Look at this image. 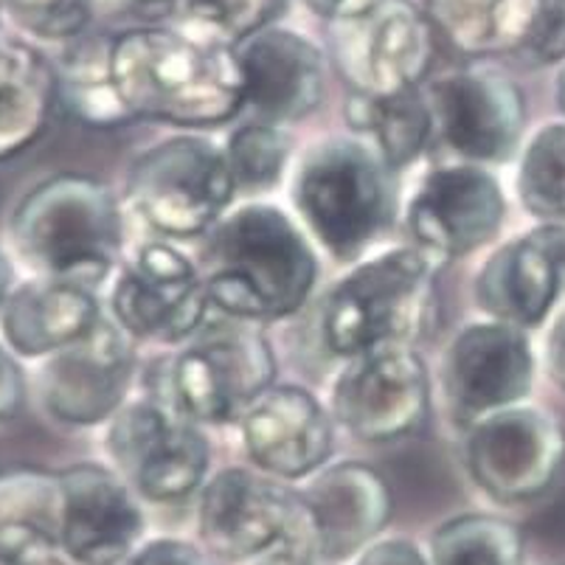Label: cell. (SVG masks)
<instances>
[{
    "label": "cell",
    "instance_id": "cell-1",
    "mask_svg": "<svg viewBox=\"0 0 565 565\" xmlns=\"http://www.w3.org/2000/svg\"><path fill=\"white\" fill-rule=\"evenodd\" d=\"M113 85L130 118L172 127H217L245 107L234 45L178 25H141L107 40Z\"/></svg>",
    "mask_w": 565,
    "mask_h": 565
},
{
    "label": "cell",
    "instance_id": "cell-2",
    "mask_svg": "<svg viewBox=\"0 0 565 565\" xmlns=\"http://www.w3.org/2000/svg\"><path fill=\"white\" fill-rule=\"evenodd\" d=\"M200 276L212 307L243 321L299 312L318 279L307 231L279 205L245 203L205 234Z\"/></svg>",
    "mask_w": 565,
    "mask_h": 565
},
{
    "label": "cell",
    "instance_id": "cell-3",
    "mask_svg": "<svg viewBox=\"0 0 565 565\" xmlns=\"http://www.w3.org/2000/svg\"><path fill=\"white\" fill-rule=\"evenodd\" d=\"M9 236L18 259L38 276L94 287L121 259L125 217L110 186L65 172L20 200Z\"/></svg>",
    "mask_w": 565,
    "mask_h": 565
},
{
    "label": "cell",
    "instance_id": "cell-4",
    "mask_svg": "<svg viewBox=\"0 0 565 565\" xmlns=\"http://www.w3.org/2000/svg\"><path fill=\"white\" fill-rule=\"evenodd\" d=\"M292 203L327 254L358 259L388 217V167L363 138H323L299 161Z\"/></svg>",
    "mask_w": 565,
    "mask_h": 565
},
{
    "label": "cell",
    "instance_id": "cell-5",
    "mask_svg": "<svg viewBox=\"0 0 565 565\" xmlns=\"http://www.w3.org/2000/svg\"><path fill=\"white\" fill-rule=\"evenodd\" d=\"M434 299L428 250L392 248L374 254L332 287L321 312L323 347L349 361L380 347L408 343Z\"/></svg>",
    "mask_w": 565,
    "mask_h": 565
},
{
    "label": "cell",
    "instance_id": "cell-6",
    "mask_svg": "<svg viewBox=\"0 0 565 565\" xmlns=\"http://www.w3.org/2000/svg\"><path fill=\"white\" fill-rule=\"evenodd\" d=\"M225 150L212 138L174 136L136 158L127 200L138 217L167 239L203 236L234 200Z\"/></svg>",
    "mask_w": 565,
    "mask_h": 565
},
{
    "label": "cell",
    "instance_id": "cell-7",
    "mask_svg": "<svg viewBox=\"0 0 565 565\" xmlns=\"http://www.w3.org/2000/svg\"><path fill=\"white\" fill-rule=\"evenodd\" d=\"M276 383V354L254 330L194 335L163 361L161 397L198 425L239 423Z\"/></svg>",
    "mask_w": 565,
    "mask_h": 565
},
{
    "label": "cell",
    "instance_id": "cell-8",
    "mask_svg": "<svg viewBox=\"0 0 565 565\" xmlns=\"http://www.w3.org/2000/svg\"><path fill=\"white\" fill-rule=\"evenodd\" d=\"M107 456L113 470L141 501L178 503L200 492L209 476V439L163 399L125 403L107 423Z\"/></svg>",
    "mask_w": 565,
    "mask_h": 565
},
{
    "label": "cell",
    "instance_id": "cell-9",
    "mask_svg": "<svg viewBox=\"0 0 565 565\" xmlns=\"http://www.w3.org/2000/svg\"><path fill=\"white\" fill-rule=\"evenodd\" d=\"M330 49L354 96H394L419 87L436 54V29L416 0H377L330 23Z\"/></svg>",
    "mask_w": 565,
    "mask_h": 565
},
{
    "label": "cell",
    "instance_id": "cell-10",
    "mask_svg": "<svg viewBox=\"0 0 565 565\" xmlns=\"http://www.w3.org/2000/svg\"><path fill=\"white\" fill-rule=\"evenodd\" d=\"M198 529L220 563H254L312 526L301 492L259 470L225 467L200 487Z\"/></svg>",
    "mask_w": 565,
    "mask_h": 565
},
{
    "label": "cell",
    "instance_id": "cell-11",
    "mask_svg": "<svg viewBox=\"0 0 565 565\" xmlns=\"http://www.w3.org/2000/svg\"><path fill=\"white\" fill-rule=\"evenodd\" d=\"M565 465V428L543 408L510 405L467 425V470L498 503L546 495Z\"/></svg>",
    "mask_w": 565,
    "mask_h": 565
},
{
    "label": "cell",
    "instance_id": "cell-12",
    "mask_svg": "<svg viewBox=\"0 0 565 565\" xmlns=\"http://www.w3.org/2000/svg\"><path fill=\"white\" fill-rule=\"evenodd\" d=\"M332 419L366 445H388L423 428L430 377L411 343L354 354L332 385Z\"/></svg>",
    "mask_w": 565,
    "mask_h": 565
},
{
    "label": "cell",
    "instance_id": "cell-13",
    "mask_svg": "<svg viewBox=\"0 0 565 565\" xmlns=\"http://www.w3.org/2000/svg\"><path fill=\"white\" fill-rule=\"evenodd\" d=\"M209 307L198 262L163 239L138 245L110 292V318L132 341L186 343Z\"/></svg>",
    "mask_w": 565,
    "mask_h": 565
},
{
    "label": "cell",
    "instance_id": "cell-14",
    "mask_svg": "<svg viewBox=\"0 0 565 565\" xmlns=\"http://www.w3.org/2000/svg\"><path fill=\"white\" fill-rule=\"evenodd\" d=\"M428 105L441 138L467 163H503L521 147L526 102L521 87L492 65L448 71L430 85Z\"/></svg>",
    "mask_w": 565,
    "mask_h": 565
},
{
    "label": "cell",
    "instance_id": "cell-15",
    "mask_svg": "<svg viewBox=\"0 0 565 565\" xmlns=\"http://www.w3.org/2000/svg\"><path fill=\"white\" fill-rule=\"evenodd\" d=\"M132 374V338L113 318L102 316L82 341L49 354L38 377L40 405L60 425L90 428L110 423L127 403Z\"/></svg>",
    "mask_w": 565,
    "mask_h": 565
},
{
    "label": "cell",
    "instance_id": "cell-16",
    "mask_svg": "<svg viewBox=\"0 0 565 565\" xmlns=\"http://www.w3.org/2000/svg\"><path fill=\"white\" fill-rule=\"evenodd\" d=\"M503 217L507 198L498 178L467 161L425 172L405 205L416 245L439 256H467L490 245Z\"/></svg>",
    "mask_w": 565,
    "mask_h": 565
},
{
    "label": "cell",
    "instance_id": "cell-17",
    "mask_svg": "<svg viewBox=\"0 0 565 565\" xmlns=\"http://www.w3.org/2000/svg\"><path fill=\"white\" fill-rule=\"evenodd\" d=\"M534 385V352L526 330L503 321L467 323L445 361V392L461 423L521 405Z\"/></svg>",
    "mask_w": 565,
    "mask_h": 565
},
{
    "label": "cell",
    "instance_id": "cell-18",
    "mask_svg": "<svg viewBox=\"0 0 565 565\" xmlns=\"http://www.w3.org/2000/svg\"><path fill=\"white\" fill-rule=\"evenodd\" d=\"M60 546L87 565L125 563L143 543L141 498L116 470L74 465L60 472Z\"/></svg>",
    "mask_w": 565,
    "mask_h": 565
},
{
    "label": "cell",
    "instance_id": "cell-19",
    "mask_svg": "<svg viewBox=\"0 0 565 565\" xmlns=\"http://www.w3.org/2000/svg\"><path fill=\"white\" fill-rule=\"evenodd\" d=\"M234 49L245 107L259 121L285 127L318 110L327 90V63L307 34L267 23Z\"/></svg>",
    "mask_w": 565,
    "mask_h": 565
},
{
    "label": "cell",
    "instance_id": "cell-20",
    "mask_svg": "<svg viewBox=\"0 0 565 565\" xmlns=\"http://www.w3.org/2000/svg\"><path fill=\"white\" fill-rule=\"evenodd\" d=\"M335 419L307 388L270 385L239 416L243 448L256 470L279 481L316 476L335 448Z\"/></svg>",
    "mask_w": 565,
    "mask_h": 565
},
{
    "label": "cell",
    "instance_id": "cell-21",
    "mask_svg": "<svg viewBox=\"0 0 565 565\" xmlns=\"http://www.w3.org/2000/svg\"><path fill=\"white\" fill-rule=\"evenodd\" d=\"M565 281V225H548L495 248L476 276V305L492 321L537 327Z\"/></svg>",
    "mask_w": 565,
    "mask_h": 565
},
{
    "label": "cell",
    "instance_id": "cell-22",
    "mask_svg": "<svg viewBox=\"0 0 565 565\" xmlns=\"http://www.w3.org/2000/svg\"><path fill=\"white\" fill-rule=\"evenodd\" d=\"M301 498L318 548L332 565L358 557L383 537V529L392 521V490L363 461L321 467L310 476V487Z\"/></svg>",
    "mask_w": 565,
    "mask_h": 565
},
{
    "label": "cell",
    "instance_id": "cell-23",
    "mask_svg": "<svg viewBox=\"0 0 565 565\" xmlns=\"http://www.w3.org/2000/svg\"><path fill=\"white\" fill-rule=\"evenodd\" d=\"M3 335L25 358H49L94 330L102 318L94 287L65 279H45L18 287L3 305Z\"/></svg>",
    "mask_w": 565,
    "mask_h": 565
},
{
    "label": "cell",
    "instance_id": "cell-24",
    "mask_svg": "<svg viewBox=\"0 0 565 565\" xmlns=\"http://www.w3.org/2000/svg\"><path fill=\"white\" fill-rule=\"evenodd\" d=\"M56 102V71L20 40L0 38V158L43 136Z\"/></svg>",
    "mask_w": 565,
    "mask_h": 565
},
{
    "label": "cell",
    "instance_id": "cell-25",
    "mask_svg": "<svg viewBox=\"0 0 565 565\" xmlns=\"http://www.w3.org/2000/svg\"><path fill=\"white\" fill-rule=\"evenodd\" d=\"M60 472L12 470L0 476V552L14 557L60 546Z\"/></svg>",
    "mask_w": 565,
    "mask_h": 565
},
{
    "label": "cell",
    "instance_id": "cell-26",
    "mask_svg": "<svg viewBox=\"0 0 565 565\" xmlns=\"http://www.w3.org/2000/svg\"><path fill=\"white\" fill-rule=\"evenodd\" d=\"M537 0H425L436 34L467 56L518 54Z\"/></svg>",
    "mask_w": 565,
    "mask_h": 565
},
{
    "label": "cell",
    "instance_id": "cell-27",
    "mask_svg": "<svg viewBox=\"0 0 565 565\" xmlns=\"http://www.w3.org/2000/svg\"><path fill=\"white\" fill-rule=\"evenodd\" d=\"M349 125L383 158L388 169L408 167L423 156L434 130L430 105L419 87L394 96H354L347 107Z\"/></svg>",
    "mask_w": 565,
    "mask_h": 565
},
{
    "label": "cell",
    "instance_id": "cell-28",
    "mask_svg": "<svg viewBox=\"0 0 565 565\" xmlns=\"http://www.w3.org/2000/svg\"><path fill=\"white\" fill-rule=\"evenodd\" d=\"M428 557L430 565H526V541L518 523L472 512L436 529Z\"/></svg>",
    "mask_w": 565,
    "mask_h": 565
},
{
    "label": "cell",
    "instance_id": "cell-29",
    "mask_svg": "<svg viewBox=\"0 0 565 565\" xmlns=\"http://www.w3.org/2000/svg\"><path fill=\"white\" fill-rule=\"evenodd\" d=\"M56 99H63L65 107L90 127L130 121L113 85L107 43H85L65 56L63 71L56 74Z\"/></svg>",
    "mask_w": 565,
    "mask_h": 565
},
{
    "label": "cell",
    "instance_id": "cell-30",
    "mask_svg": "<svg viewBox=\"0 0 565 565\" xmlns=\"http://www.w3.org/2000/svg\"><path fill=\"white\" fill-rule=\"evenodd\" d=\"M518 198L534 217L565 225V121L541 127L523 147Z\"/></svg>",
    "mask_w": 565,
    "mask_h": 565
},
{
    "label": "cell",
    "instance_id": "cell-31",
    "mask_svg": "<svg viewBox=\"0 0 565 565\" xmlns=\"http://www.w3.org/2000/svg\"><path fill=\"white\" fill-rule=\"evenodd\" d=\"M225 163L236 194H262L281 183L290 163V136L279 125L250 121L231 132Z\"/></svg>",
    "mask_w": 565,
    "mask_h": 565
},
{
    "label": "cell",
    "instance_id": "cell-32",
    "mask_svg": "<svg viewBox=\"0 0 565 565\" xmlns=\"http://www.w3.org/2000/svg\"><path fill=\"white\" fill-rule=\"evenodd\" d=\"M281 0H174L178 29L212 43L236 45L279 12Z\"/></svg>",
    "mask_w": 565,
    "mask_h": 565
},
{
    "label": "cell",
    "instance_id": "cell-33",
    "mask_svg": "<svg viewBox=\"0 0 565 565\" xmlns=\"http://www.w3.org/2000/svg\"><path fill=\"white\" fill-rule=\"evenodd\" d=\"M20 29L40 40L82 38L96 0H0Z\"/></svg>",
    "mask_w": 565,
    "mask_h": 565
},
{
    "label": "cell",
    "instance_id": "cell-34",
    "mask_svg": "<svg viewBox=\"0 0 565 565\" xmlns=\"http://www.w3.org/2000/svg\"><path fill=\"white\" fill-rule=\"evenodd\" d=\"M518 54L529 65L546 68V65L565 60V0H537L532 25L518 49Z\"/></svg>",
    "mask_w": 565,
    "mask_h": 565
},
{
    "label": "cell",
    "instance_id": "cell-35",
    "mask_svg": "<svg viewBox=\"0 0 565 565\" xmlns=\"http://www.w3.org/2000/svg\"><path fill=\"white\" fill-rule=\"evenodd\" d=\"M127 565H223L203 543L181 537H152L127 557Z\"/></svg>",
    "mask_w": 565,
    "mask_h": 565
},
{
    "label": "cell",
    "instance_id": "cell-36",
    "mask_svg": "<svg viewBox=\"0 0 565 565\" xmlns=\"http://www.w3.org/2000/svg\"><path fill=\"white\" fill-rule=\"evenodd\" d=\"M352 565H430L428 552L408 537H377Z\"/></svg>",
    "mask_w": 565,
    "mask_h": 565
},
{
    "label": "cell",
    "instance_id": "cell-37",
    "mask_svg": "<svg viewBox=\"0 0 565 565\" xmlns=\"http://www.w3.org/2000/svg\"><path fill=\"white\" fill-rule=\"evenodd\" d=\"M250 565H332V563L323 557L321 548H318L312 529H307V532L292 534L290 541L279 543V546H274L270 552L262 554V557H256Z\"/></svg>",
    "mask_w": 565,
    "mask_h": 565
},
{
    "label": "cell",
    "instance_id": "cell-38",
    "mask_svg": "<svg viewBox=\"0 0 565 565\" xmlns=\"http://www.w3.org/2000/svg\"><path fill=\"white\" fill-rule=\"evenodd\" d=\"M25 397V380L12 352L0 347V419H9L20 411Z\"/></svg>",
    "mask_w": 565,
    "mask_h": 565
},
{
    "label": "cell",
    "instance_id": "cell-39",
    "mask_svg": "<svg viewBox=\"0 0 565 565\" xmlns=\"http://www.w3.org/2000/svg\"><path fill=\"white\" fill-rule=\"evenodd\" d=\"M301 3H305L316 18L332 23V20L349 18V14H358L363 12V9L374 7L377 0H301Z\"/></svg>",
    "mask_w": 565,
    "mask_h": 565
},
{
    "label": "cell",
    "instance_id": "cell-40",
    "mask_svg": "<svg viewBox=\"0 0 565 565\" xmlns=\"http://www.w3.org/2000/svg\"><path fill=\"white\" fill-rule=\"evenodd\" d=\"M546 361H548V369H552V377L565 388V310L559 312L552 332H548Z\"/></svg>",
    "mask_w": 565,
    "mask_h": 565
},
{
    "label": "cell",
    "instance_id": "cell-41",
    "mask_svg": "<svg viewBox=\"0 0 565 565\" xmlns=\"http://www.w3.org/2000/svg\"><path fill=\"white\" fill-rule=\"evenodd\" d=\"M9 292H12V267H9L7 256L0 254V312H3V305H7Z\"/></svg>",
    "mask_w": 565,
    "mask_h": 565
},
{
    "label": "cell",
    "instance_id": "cell-42",
    "mask_svg": "<svg viewBox=\"0 0 565 565\" xmlns=\"http://www.w3.org/2000/svg\"><path fill=\"white\" fill-rule=\"evenodd\" d=\"M121 7H132V9H156V12H169L172 14L174 0H118Z\"/></svg>",
    "mask_w": 565,
    "mask_h": 565
},
{
    "label": "cell",
    "instance_id": "cell-43",
    "mask_svg": "<svg viewBox=\"0 0 565 565\" xmlns=\"http://www.w3.org/2000/svg\"><path fill=\"white\" fill-rule=\"evenodd\" d=\"M559 107H563V113H565V68H563V74H559Z\"/></svg>",
    "mask_w": 565,
    "mask_h": 565
}]
</instances>
